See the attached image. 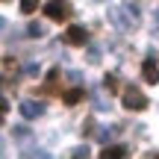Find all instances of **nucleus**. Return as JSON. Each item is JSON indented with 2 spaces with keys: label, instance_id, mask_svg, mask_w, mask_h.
I'll return each mask as SVG.
<instances>
[{
  "label": "nucleus",
  "instance_id": "9b49d317",
  "mask_svg": "<svg viewBox=\"0 0 159 159\" xmlns=\"http://www.w3.org/2000/svg\"><path fill=\"white\" fill-rule=\"evenodd\" d=\"M3 3H9V0H3Z\"/></svg>",
  "mask_w": 159,
  "mask_h": 159
},
{
  "label": "nucleus",
  "instance_id": "0eeeda50",
  "mask_svg": "<svg viewBox=\"0 0 159 159\" xmlns=\"http://www.w3.org/2000/svg\"><path fill=\"white\" fill-rule=\"evenodd\" d=\"M56 80H59V71L56 68H53L50 71V74H47V83H44V89H41V94H56ZM59 94H62V91H59Z\"/></svg>",
  "mask_w": 159,
  "mask_h": 159
},
{
  "label": "nucleus",
  "instance_id": "1a4fd4ad",
  "mask_svg": "<svg viewBox=\"0 0 159 159\" xmlns=\"http://www.w3.org/2000/svg\"><path fill=\"white\" fill-rule=\"evenodd\" d=\"M35 9H39V0H21V12L24 15H33Z\"/></svg>",
  "mask_w": 159,
  "mask_h": 159
},
{
  "label": "nucleus",
  "instance_id": "7ed1b4c3",
  "mask_svg": "<svg viewBox=\"0 0 159 159\" xmlns=\"http://www.w3.org/2000/svg\"><path fill=\"white\" fill-rule=\"evenodd\" d=\"M62 39H65V44H71V47H85V41H89V33H85L83 27H68L62 33Z\"/></svg>",
  "mask_w": 159,
  "mask_h": 159
},
{
  "label": "nucleus",
  "instance_id": "f257e3e1",
  "mask_svg": "<svg viewBox=\"0 0 159 159\" xmlns=\"http://www.w3.org/2000/svg\"><path fill=\"white\" fill-rule=\"evenodd\" d=\"M44 15L50 18V21L62 24V21L71 18V3H68V0H47V3H44Z\"/></svg>",
  "mask_w": 159,
  "mask_h": 159
},
{
  "label": "nucleus",
  "instance_id": "423d86ee",
  "mask_svg": "<svg viewBox=\"0 0 159 159\" xmlns=\"http://www.w3.org/2000/svg\"><path fill=\"white\" fill-rule=\"evenodd\" d=\"M121 156H127V148H124V144H112V148L100 150V159H121Z\"/></svg>",
  "mask_w": 159,
  "mask_h": 159
},
{
  "label": "nucleus",
  "instance_id": "f03ea898",
  "mask_svg": "<svg viewBox=\"0 0 159 159\" xmlns=\"http://www.w3.org/2000/svg\"><path fill=\"white\" fill-rule=\"evenodd\" d=\"M148 103L150 100L139 89H133V85H130V89H124V106L130 109V112H142V109H148Z\"/></svg>",
  "mask_w": 159,
  "mask_h": 159
},
{
  "label": "nucleus",
  "instance_id": "39448f33",
  "mask_svg": "<svg viewBox=\"0 0 159 159\" xmlns=\"http://www.w3.org/2000/svg\"><path fill=\"white\" fill-rule=\"evenodd\" d=\"M83 97H85L83 89H68V91H62V103H65V106H77Z\"/></svg>",
  "mask_w": 159,
  "mask_h": 159
},
{
  "label": "nucleus",
  "instance_id": "20e7f679",
  "mask_svg": "<svg viewBox=\"0 0 159 159\" xmlns=\"http://www.w3.org/2000/svg\"><path fill=\"white\" fill-rule=\"evenodd\" d=\"M142 80H144L148 85H156V83H159V65H156L153 56H148V59L142 62Z\"/></svg>",
  "mask_w": 159,
  "mask_h": 159
},
{
  "label": "nucleus",
  "instance_id": "9d476101",
  "mask_svg": "<svg viewBox=\"0 0 159 159\" xmlns=\"http://www.w3.org/2000/svg\"><path fill=\"white\" fill-rule=\"evenodd\" d=\"M103 83H106V89L112 91V94H115V91H118V80H115L112 74H106V77H103Z\"/></svg>",
  "mask_w": 159,
  "mask_h": 159
},
{
  "label": "nucleus",
  "instance_id": "6e6552de",
  "mask_svg": "<svg viewBox=\"0 0 159 159\" xmlns=\"http://www.w3.org/2000/svg\"><path fill=\"white\" fill-rule=\"evenodd\" d=\"M21 112L27 115V118H35V115L41 112V106H35V103H21Z\"/></svg>",
  "mask_w": 159,
  "mask_h": 159
}]
</instances>
